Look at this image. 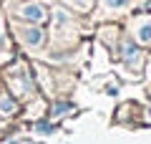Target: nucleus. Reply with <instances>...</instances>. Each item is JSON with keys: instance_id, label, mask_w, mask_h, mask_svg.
I'll return each mask as SVG.
<instances>
[{"instance_id": "f03ea898", "label": "nucleus", "mask_w": 151, "mask_h": 144, "mask_svg": "<svg viewBox=\"0 0 151 144\" xmlns=\"http://www.w3.org/2000/svg\"><path fill=\"white\" fill-rule=\"evenodd\" d=\"M23 38H25L30 46H38V43L43 41V33L40 31H35V28H30V31H23Z\"/></svg>"}, {"instance_id": "39448f33", "label": "nucleus", "mask_w": 151, "mask_h": 144, "mask_svg": "<svg viewBox=\"0 0 151 144\" xmlns=\"http://www.w3.org/2000/svg\"><path fill=\"white\" fill-rule=\"evenodd\" d=\"M124 3H126V0H106V5H108V8H116V5H124Z\"/></svg>"}, {"instance_id": "7ed1b4c3", "label": "nucleus", "mask_w": 151, "mask_h": 144, "mask_svg": "<svg viewBox=\"0 0 151 144\" xmlns=\"http://www.w3.org/2000/svg\"><path fill=\"white\" fill-rule=\"evenodd\" d=\"M139 38H141L144 43H149V41H151V23H146V25H141V28H139Z\"/></svg>"}, {"instance_id": "f257e3e1", "label": "nucleus", "mask_w": 151, "mask_h": 144, "mask_svg": "<svg viewBox=\"0 0 151 144\" xmlns=\"http://www.w3.org/2000/svg\"><path fill=\"white\" fill-rule=\"evenodd\" d=\"M20 13H23V18L35 20V23H40V20H45V18H48V10H45V5H40V3H38V5H25Z\"/></svg>"}, {"instance_id": "20e7f679", "label": "nucleus", "mask_w": 151, "mask_h": 144, "mask_svg": "<svg viewBox=\"0 0 151 144\" xmlns=\"http://www.w3.org/2000/svg\"><path fill=\"white\" fill-rule=\"evenodd\" d=\"M0 109H3V111H13V109H15V104H13L10 99H0Z\"/></svg>"}]
</instances>
